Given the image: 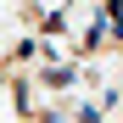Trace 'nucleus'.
I'll use <instances>...</instances> for the list:
<instances>
[{
  "instance_id": "1",
  "label": "nucleus",
  "mask_w": 123,
  "mask_h": 123,
  "mask_svg": "<svg viewBox=\"0 0 123 123\" xmlns=\"http://www.w3.org/2000/svg\"><path fill=\"white\" fill-rule=\"evenodd\" d=\"M73 78H78L73 62H62V67H56V62H50V67H39V84H45V90H73Z\"/></svg>"
}]
</instances>
